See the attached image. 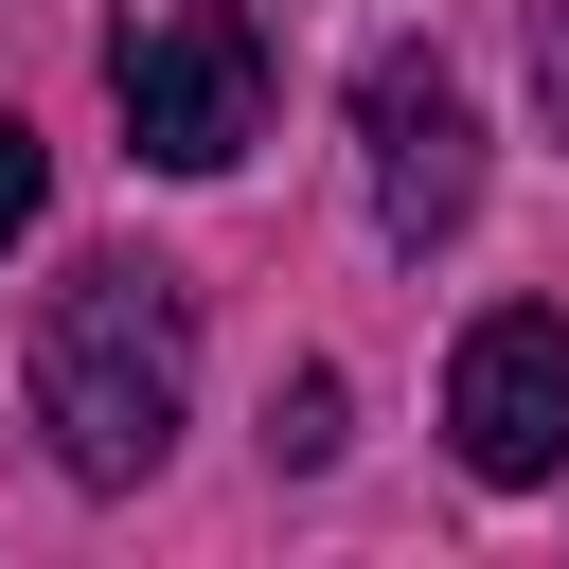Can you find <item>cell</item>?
Masks as SVG:
<instances>
[{
	"label": "cell",
	"instance_id": "4",
	"mask_svg": "<svg viewBox=\"0 0 569 569\" xmlns=\"http://www.w3.org/2000/svg\"><path fill=\"white\" fill-rule=\"evenodd\" d=\"M445 445H462L498 498L569 480V320H551V302H480V320H462V356H445Z\"/></svg>",
	"mask_w": 569,
	"mask_h": 569
},
{
	"label": "cell",
	"instance_id": "1",
	"mask_svg": "<svg viewBox=\"0 0 569 569\" xmlns=\"http://www.w3.org/2000/svg\"><path fill=\"white\" fill-rule=\"evenodd\" d=\"M178 409H196V284L142 267V249H89L53 302H36V445L124 498L178 462Z\"/></svg>",
	"mask_w": 569,
	"mask_h": 569
},
{
	"label": "cell",
	"instance_id": "6",
	"mask_svg": "<svg viewBox=\"0 0 569 569\" xmlns=\"http://www.w3.org/2000/svg\"><path fill=\"white\" fill-rule=\"evenodd\" d=\"M36 213H53V142H36V124H18V107H0V249H18V231H36Z\"/></svg>",
	"mask_w": 569,
	"mask_h": 569
},
{
	"label": "cell",
	"instance_id": "5",
	"mask_svg": "<svg viewBox=\"0 0 569 569\" xmlns=\"http://www.w3.org/2000/svg\"><path fill=\"white\" fill-rule=\"evenodd\" d=\"M267 462H338V373H284L267 391Z\"/></svg>",
	"mask_w": 569,
	"mask_h": 569
},
{
	"label": "cell",
	"instance_id": "7",
	"mask_svg": "<svg viewBox=\"0 0 569 569\" xmlns=\"http://www.w3.org/2000/svg\"><path fill=\"white\" fill-rule=\"evenodd\" d=\"M533 107H551V142H569V0H533Z\"/></svg>",
	"mask_w": 569,
	"mask_h": 569
},
{
	"label": "cell",
	"instance_id": "3",
	"mask_svg": "<svg viewBox=\"0 0 569 569\" xmlns=\"http://www.w3.org/2000/svg\"><path fill=\"white\" fill-rule=\"evenodd\" d=\"M356 178H373V231L391 249H445L462 213H480V107H462V71L445 53H373L356 71Z\"/></svg>",
	"mask_w": 569,
	"mask_h": 569
},
{
	"label": "cell",
	"instance_id": "2",
	"mask_svg": "<svg viewBox=\"0 0 569 569\" xmlns=\"http://www.w3.org/2000/svg\"><path fill=\"white\" fill-rule=\"evenodd\" d=\"M107 107L160 178H231L267 142V36L249 0H107Z\"/></svg>",
	"mask_w": 569,
	"mask_h": 569
}]
</instances>
